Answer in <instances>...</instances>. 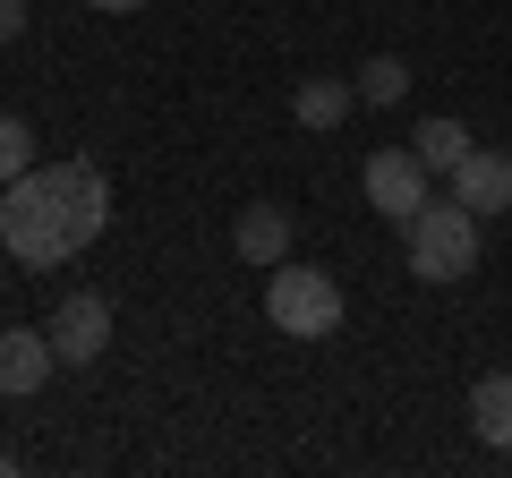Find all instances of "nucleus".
Listing matches in <instances>:
<instances>
[{
	"label": "nucleus",
	"mask_w": 512,
	"mask_h": 478,
	"mask_svg": "<svg viewBox=\"0 0 512 478\" xmlns=\"http://www.w3.org/2000/svg\"><path fill=\"white\" fill-rule=\"evenodd\" d=\"M453 197L470 205V214H512V154L470 146V163L453 171Z\"/></svg>",
	"instance_id": "obj_8"
},
{
	"label": "nucleus",
	"mask_w": 512,
	"mask_h": 478,
	"mask_svg": "<svg viewBox=\"0 0 512 478\" xmlns=\"http://www.w3.org/2000/svg\"><path fill=\"white\" fill-rule=\"evenodd\" d=\"M350 103H359L350 77H299V86H291V120H299V129H342Z\"/></svg>",
	"instance_id": "obj_9"
},
{
	"label": "nucleus",
	"mask_w": 512,
	"mask_h": 478,
	"mask_svg": "<svg viewBox=\"0 0 512 478\" xmlns=\"http://www.w3.org/2000/svg\"><path fill=\"white\" fill-rule=\"evenodd\" d=\"M86 9H103V18H128V9H146V0H86Z\"/></svg>",
	"instance_id": "obj_15"
},
{
	"label": "nucleus",
	"mask_w": 512,
	"mask_h": 478,
	"mask_svg": "<svg viewBox=\"0 0 512 478\" xmlns=\"http://www.w3.org/2000/svg\"><path fill=\"white\" fill-rule=\"evenodd\" d=\"M231 248H239L248 265H265V274H274V265L291 257V205H274V197L239 205V222H231Z\"/></svg>",
	"instance_id": "obj_7"
},
{
	"label": "nucleus",
	"mask_w": 512,
	"mask_h": 478,
	"mask_svg": "<svg viewBox=\"0 0 512 478\" xmlns=\"http://www.w3.org/2000/svg\"><path fill=\"white\" fill-rule=\"evenodd\" d=\"M350 86H359V103H367V111H393V103L410 94V60H402V52H376L359 77H350Z\"/></svg>",
	"instance_id": "obj_12"
},
{
	"label": "nucleus",
	"mask_w": 512,
	"mask_h": 478,
	"mask_svg": "<svg viewBox=\"0 0 512 478\" xmlns=\"http://www.w3.org/2000/svg\"><path fill=\"white\" fill-rule=\"evenodd\" d=\"M26 171H35V129H26L18 111H0V188L26 180Z\"/></svg>",
	"instance_id": "obj_13"
},
{
	"label": "nucleus",
	"mask_w": 512,
	"mask_h": 478,
	"mask_svg": "<svg viewBox=\"0 0 512 478\" xmlns=\"http://www.w3.org/2000/svg\"><path fill=\"white\" fill-rule=\"evenodd\" d=\"M111 222V180L103 163H35L26 180L0 188V248H9V265H26V274H52V265H69L77 248H94Z\"/></svg>",
	"instance_id": "obj_1"
},
{
	"label": "nucleus",
	"mask_w": 512,
	"mask_h": 478,
	"mask_svg": "<svg viewBox=\"0 0 512 478\" xmlns=\"http://www.w3.org/2000/svg\"><path fill=\"white\" fill-rule=\"evenodd\" d=\"M26 18H35V0H0V43H18Z\"/></svg>",
	"instance_id": "obj_14"
},
{
	"label": "nucleus",
	"mask_w": 512,
	"mask_h": 478,
	"mask_svg": "<svg viewBox=\"0 0 512 478\" xmlns=\"http://www.w3.org/2000/svg\"><path fill=\"white\" fill-rule=\"evenodd\" d=\"M427 180L436 171L419 163V146H384V154H367V171H359V188H367V205H376L384 222H410L427 205Z\"/></svg>",
	"instance_id": "obj_4"
},
{
	"label": "nucleus",
	"mask_w": 512,
	"mask_h": 478,
	"mask_svg": "<svg viewBox=\"0 0 512 478\" xmlns=\"http://www.w3.org/2000/svg\"><path fill=\"white\" fill-rule=\"evenodd\" d=\"M52 333H26V325H9L0 333V402H26V393H43L52 385Z\"/></svg>",
	"instance_id": "obj_6"
},
{
	"label": "nucleus",
	"mask_w": 512,
	"mask_h": 478,
	"mask_svg": "<svg viewBox=\"0 0 512 478\" xmlns=\"http://www.w3.org/2000/svg\"><path fill=\"white\" fill-rule=\"evenodd\" d=\"M265 325L291 333V342H325L333 325H342V282L325 274V265H274V282H265Z\"/></svg>",
	"instance_id": "obj_3"
},
{
	"label": "nucleus",
	"mask_w": 512,
	"mask_h": 478,
	"mask_svg": "<svg viewBox=\"0 0 512 478\" xmlns=\"http://www.w3.org/2000/svg\"><path fill=\"white\" fill-rule=\"evenodd\" d=\"M43 333H52V359H60V368H94V359L111 350V299L103 291H69Z\"/></svg>",
	"instance_id": "obj_5"
},
{
	"label": "nucleus",
	"mask_w": 512,
	"mask_h": 478,
	"mask_svg": "<svg viewBox=\"0 0 512 478\" xmlns=\"http://www.w3.org/2000/svg\"><path fill=\"white\" fill-rule=\"evenodd\" d=\"M470 427H478V444L512 453V376H504V368H495V376H478V385H470Z\"/></svg>",
	"instance_id": "obj_10"
},
{
	"label": "nucleus",
	"mask_w": 512,
	"mask_h": 478,
	"mask_svg": "<svg viewBox=\"0 0 512 478\" xmlns=\"http://www.w3.org/2000/svg\"><path fill=\"white\" fill-rule=\"evenodd\" d=\"M402 257L419 282H470L478 274V214L461 197H427L402 222Z\"/></svg>",
	"instance_id": "obj_2"
},
{
	"label": "nucleus",
	"mask_w": 512,
	"mask_h": 478,
	"mask_svg": "<svg viewBox=\"0 0 512 478\" xmlns=\"http://www.w3.org/2000/svg\"><path fill=\"white\" fill-rule=\"evenodd\" d=\"M410 146H419V163H427V171H436V180H453V171H461V163H470V146H478V137H470V129H461L453 111H436V120H427V129H419V137H410Z\"/></svg>",
	"instance_id": "obj_11"
}]
</instances>
